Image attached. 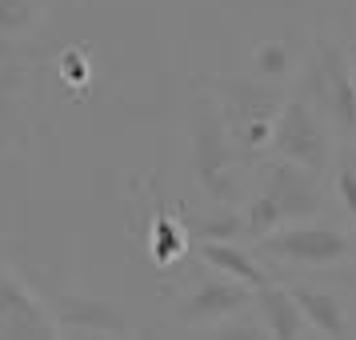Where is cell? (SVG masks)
Here are the masks:
<instances>
[{
    "instance_id": "obj_1",
    "label": "cell",
    "mask_w": 356,
    "mask_h": 340,
    "mask_svg": "<svg viewBox=\"0 0 356 340\" xmlns=\"http://www.w3.org/2000/svg\"><path fill=\"white\" fill-rule=\"evenodd\" d=\"M188 140H193V172L196 184L216 200V204H241L244 196V172L248 161L241 156V148L232 145L225 120L216 113V104H200L188 124Z\"/></svg>"
},
{
    "instance_id": "obj_2",
    "label": "cell",
    "mask_w": 356,
    "mask_h": 340,
    "mask_svg": "<svg viewBox=\"0 0 356 340\" xmlns=\"http://www.w3.org/2000/svg\"><path fill=\"white\" fill-rule=\"evenodd\" d=\"M280 88L273 81H241V76H220L216 84V113L225 120L232 145L241 148L244 161H257L268 152L273 120L280 113Z\"/></svg>"
},
{
    "instance_id": "obj_3",
    "label": "cell",
    "mask_w": 356,
    "mask_h": 340,
    "mask_svg": "<svg viewBox=\"0 0 356 340\" xmlns=\"http://www.w3.org/2000/svg\"><path fill=\"white\" fill-rule=\"evenodd\" d=\"M300 97L324 116L328 129L344 132V136H356V88H353V68H348V56L340 44L332 40H321L312 60L305 68V88Z\"/></svg>"
},
{
    "instance_id": "obj_4",
    "label": "cell",
    "mask_w": 356,
    "mask_h": 340,
    "mask_svg": "<svg viewBox=\"0 0 356 340\" xmlns=\"http://www.w3.org/2000/svg\"><path fill=\"white\" fill-rule=\"evenodd\" d=\"M268 148H273L276 156H284V161L316 172V177H324L332 168V132L324 124V116L300 92L284 97V104H280V113L273 120Z\"/></svg>"
},
{
    "instance_id": "obj_5",
    "label": "cell",
    "mask_w": 356,
    "mask_h": 340,
    "mask_svg": "<svg viewBox=\"0 0 356 340\" xmlns=\"http://www.w3.org/2000/svg\"><path fill=\"white\" fill-rule=\"evenodd\" d=\"M257 196L268 200L280 216V225H296V220H312L324 204L321 193V177L308 172L300 164L284 161V156H273L268 164H260L257 177Z\"/></svg>"
},
{
    "instance_id": "obj_6",
    "label": "cell",
    "mask_w": 356,
    "mask_h": 340,
    "mask_svg": "<svg viewBox=\"0 0 356 340\" xmlns=\"http://www.w3.org/2000/svg\"><path fill=\"white\" fill-rule=\"evenodd\" d=\"M260 257L284 260V264H337V260L348 257V236L337 232L328 225H308V220H296V225H280L273 232H264L257 241Z\"/></svg>"
},
{
    "instance_id": "obj_7",
    "label": "cell",
    "mask_w": 356,
    "mask_h": 340,
    "mask_svg": "<svg viewBox=\"0 0 356 340\" xmlns=\"http://www.w3.org/2000/svg\"><path fill=\"white\" fill-rule=\"evenodd\" d=\"M52 321H56V332H68V337H129L132 324L129 316L113 305V300H100V296H76V292H65L52 300Z\"/></svg>"
},
{
    "instance_id": "obj_8",
    "label": "cell",
    "mask_w": 356,
    "mask_h": 340,
    "mask_svg": "<svg viewBox=\"0 0 356 340\" xmlns=\"http://www.w3.org/2000/svg\"><path fill=\"white\" fill-rule=\"evenodd\" d=\"M252 305V289L232 280V276H216V280H204L200 289H193L177 308V321L184 324H216L232 316V312H248Z\"/></svg>"
},
{
    "instance_id": "obj_9",
    "label": "cell",
    "mask_w": 356,
    "mask_h": 340,
    "mask_svg": "<svg viewBox=\"0 0 356 340\" xmlns=\"http://www.w3.org/2000/svg\"><path fill=\"white\" fill-rule=\"evenodd\" d=\"M0 337H56V321L33 292L0 268Z\"/></svg>"
},
{
    "instance_id": "obj_10",
    "label": "cell",
    "mask_w": 356,
    "mask_h": 340,
    "mask_svg": "<svg viewBox=\"0 0 356 340\" xmlns=\"http://www.w3.org/2000/svg\"><path fill=\"white\" fill-rule=\"evenodd\" d=\"M252 312L260 316L264 324V332L268 337H280V340H296L308 332L305 316H300V308L292 300V292L284 284H276V280H264L260 289H252Z\"/></svg>"
},
{
    "instance_id": "obj_11",
    "label": "cell",
    "mask_w": 356,
    "mask_h": 340,
    "mask_svg": "<svg viewBox=\"0 0 356 340\" xmlns=\"http://www.w3.org/2000/svg\"><path fill=\"white\" fill-rule=\"evenodd\" d=\"M292 300L305 316L308 332L316 337H348V312H344V300L337 292H324V289H312V284H292Z\"/></svg>"
},
{
    "instance_id": "obj_12",
    "label": "cell",
    "mask_w": 356,
    "mask_h": 340,
    "mask_svg": "<svg viewBox=\"0 0 356 340\" xmlns=\"http://www.w3.org/2000/svg\"><path fill=\"white\" fill-rule=\"evenodd\" d=\"M200 260L212 264L220 276H232V280L248 284V289H260L264 280H273L260 268V260L248 248H241L236 241H200Z\"/></svg>"
},
{
    "instance_id": "obj_13",
    "label": "cell",
    "mask_w": 356,
    "mask_h": 340,
    "mask_svg": "<svg viewBox=\"0 0 356 340\" xmlns=\"http://www.w3.org/2000/svg\"><path fill=\"white\" fill-rule=\"evenodd\" d=\"M193 232H196V241H241V236H248L244 212L236 204H220V212H212L209 220H200Z\"/></svg>"
},
{
    "instance_id": "obj_14",
    "label": "cell",
    "mask_w": 356,
    "mask_h": 340,
    "mask_svg": "<svg viewBox=\"0 0 356 340\" xmlns=\"http://www.w3.org/2000/svg\"><path fill=\"white\" fill-rule=\"evenodd\" d=\"M36 0H0V40H17L33 29L36 20Z\"/></svg>"
},
{
    "instance_id": "obj_15",
    "label": "cell",
    "mask_w": 356,
    "mask_h": 340,
    "mask_svg": "<svg viewBox=\"0 0 356 340\" xmlns=\"http://www.w3.org/2000/svg\"><path fill=\"white\" fill-rule=\"evenodd\" d=\"M252 65H257V76L260 81H284L292 72V56H289V49L280 44V40H268V44H260L257 49V56H252Z\"/></svg>"
},
{
    "instance_id": "obj_16",
    "label": "cell",
    "mask_w": 356,
    "mask_h": 340,
    "mask_svg": "<svg viewBox=\"0 0 356 340\" xmlns=\"http://www.w3.org/2000/svg\"><path fill=\"white\" fill-rule=\"evenodd\" d=\"M332 168H337V200L340 209L348 212V220L356 225V168L344 156L337 152V161H332Z\"/></svg>"
},
{
    "instance_id": "obj_17",
    "label": "cell",
    "mask_w": 356,
    "mask_h": 340,
    "mask_svg": "<svg viewBox=\"0 0 356 340\" xmlns=\"http://www.w3.org/2000/svg\"><path fill=\"white\" fill-rule=\"evenodd\" d=\"M180 248H184V241H180V228H172V220H156V244H152V257L161 260V264H168Z\"/></svg>"
},
{
    "instance_id": "obj_18",
    "label": "cell",
    "mask_w": 356,
    "mask_h": 340,
    "mask_svg": "<svg viewBox=\"0 0 356 340\" xmlns=\"http://www.w3.org/2000/svg\"><path fill=\"white\" fill-rule=\"evenodd\" d=\"M340 156H344V161L356 168V145H344V148H340Z\"/></svg>"
},
{
    "instance_id": "obj_19",
    "label": "cell",
    "mask_w": 356,
    "mask_h": 340,
    "mask_svg": "<svg viewBox=\"0 0 356 340\" xmlns=\"http://www.w3.org/2000/svg\"><path fill=\"white\" fill-rule=\"evenodd\" d=\"M348 68H353V88H356V52L348 56Z\"/></svg>"
},
{
    "instance_id": "obj_20",
    "label": "cell",
    "mask_w": 356,
    "mask_h": 340,
    "mask_svg": "<svg viewBox=\"0 0 356 340\" xmlns=\"http://www.w3.org/2000/svg\"><path fill=\"white\" fill-rule=\"evenodd\" d=\"M36 4H52V0H36Z\"/></svg>"
}]
</instances>
